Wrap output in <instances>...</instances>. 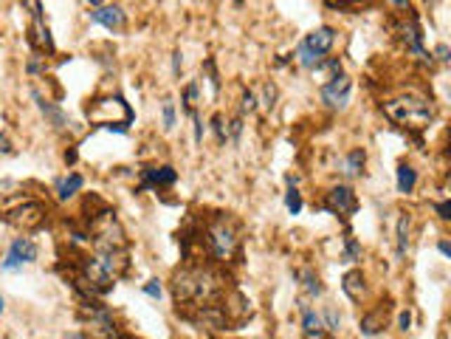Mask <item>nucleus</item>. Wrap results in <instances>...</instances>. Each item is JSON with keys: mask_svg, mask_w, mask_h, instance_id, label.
Wrapping results in <instances>:
<instances>
[{"mask_svg": "<svg viewBox=\"0 0 451 339\" xmlns=\"http://www.w3.org/2000/svg\"><path fill=\"white\" fill-rule=\"evenodd\" d=\"M437 60H448V46H437Z\"/></svg>", "mask_w": 451, "mask_h": 339, "instance_id": "58836bf2", "label": "nucleus"}, {"mask_svg": "<svg viewBox=\"0 0 451 339\" xmlns=\"http://www.w3.org/2000/svg\"><path fill=\"white\" fill-rule=\"evenodd\" d=\"M32 99L37 102V108H40V113L48 119V124H54L57 130H68V124H71V122H68V116H65L57 105H51V102H48L37 88H32Z\"/></svg>", "mask_w": 451, "mask_h": 339, "instance_id": "9b49d317", "label": "nucleus"}, {"mask_svg": "<svg viewBox=\"0 0 451 339\" xmlns=\"http://www.w3.org/2000/svg\"><path fill=\"white\" fill-rule=\"evenodd\" d=\"M209 249L217 260H229L237 249V232L232 224L226 221H217L211 229H209Z\"/></svg>", "mask_w": 451, "mask_h": 339, "instance_id": "39448f33", "label": "nucleus"}, {"mask_svg": "<svg viewBox=\"0 0 451 339\" xmlns=\"http://www.w3.org/2000/svg\"><path fill=\"white\" fill-rule=\"evenodd\" d=\"M91 20L110 32H119L124 26V12L119 6H96V12H91Z\"/></svg>", "mask_w": 451, "mask_h": 339, "instance_id": "f8f14e48", "label": "nucleus"}, {"mask_svg": "<svg viewBox=\"0 0 451 339\" xmlns=\"http://www.w3.org/2000/svg\"><path fill=\"white\" fill-rule=\"evenodd\" d=\"M341 288H344V294H347L350 300H361V294H364V277H361V271H350V274H344Z\"/></svg>", "mask_w": 451, "mask_h": 339, "instance_id": "f3484780", "label": "nucleus"}, {"mask_svg": "<svg viewBox=\"0 0 451 339\" xmlns=\"http://www.w3.org/2000/svg\"><path fill=\"white\" fill-rule=\"evenodd\" d=\"M355 207H358V201H355V193L350 190V187H333L330 193H327V198H325V210L327 212H333V215H341V218H350L353 212H355Z\"/></svg>", "mask_w": 451, "mask_h": 339, "instance_id": "6e6552de", "label": "nucleus"}, {"mask_svg": "<svg viewBox=\"0 0 451 339\" xmlns=\"http://www.w3.org/2000/svg\"><path fill=\"white\" fill-rule=\"evenodd\" d=\"M274 99H277V88H274V85H266V102H263V105H266L268 110L274 108Z\"/></svg>", "mask_w": 451, "mask_h": 339, "instance_id": "c85d7f7f", "label": "nucleus"}, {"mask_svg": "<svg viewBox=\"0 0 451 339\" xmlns=\"http://www.w3.org/2000/svg\"><path fill=\"white\" fill-rule=\"evenodd\" d=\"M440 252H443V255H445V257H448V255H451V246H448V241H440Z\"/></svg>", "mask_w": 451, "mask_h": 339, "instance_id": "ea45409f", "label": "nucleus"}, {"mask_svg": "<svg viewBox=\"0 0 451 339\" xmlns=\"http://www.w3.org/2000/svg\"><path fill=\"white\" fill-rule=\"evenodd\" d=\"M175 170L172 167H150V170H144V187L150 190V187H169V184H175Z\"/></svg>", "mask_w": 451, "mask_h": 339, "instance_id": "ddd939ff", "label": "nucleus"}, {"mask_svg": "<svg viewBox=\"0 0 451 339\" xmlns=\"http://www.w3.org/2000/svg\"><path fill=\"white\" fill-rule=\"evenodd\" d=\"M254 108H257V96L249 91V94L243 96V110H254Z\"/></svg>", "mask_w": 451, "mask_h": 339, "instance_id": "7c9ffc66", "label": "nucleus"}, {"mask_svg": "<svg viewBox=\"0 0 451 339\" xmlns=\"http://www.w3.org/2000/svg\"><path fill=\"white\" fill-rule=\"evenodd\" d=\"M68 339H85V336H79V333H71V336H68Z\"/></svg>", "mask_w": 451, "mask_h": 339, "instance_id": "37998d69", "label": "nucleus"}, {"mask_svg": "<svg viewBox=\"0 0 451 339\" xmlns=\"http://www.w3.org/2000/svg\"><path fill=\"white\" fill-rule=\"evenodd\" d=\"M361 167H364V150H353V153L347 155V170H344V173H347V176H358Z\"/></svg>", "mask_w": 451, "mask_h": 339, "instance_id": "412c9836", "label": "nucleus"}, {"mask_svg": "<svg viewBox=\"0 0 451 339\" xmlns=\"http://www.w3.org/2000/svg\"><path fill=\"white\" fill-rule=\"evenodd\" d=\"M82 319H85V325H88V331H91V339H119V336H116V325H113L110 314H107L102 305L85 302V305H82Z\"/></svg>", "mask_w": 451, "mask_h": 339, "instance_id": "20e7f679", "label": "nucleus"}, {"mask_svg": "<svg viewBox=\"0 0 451 339\" xmlns=\"http://www.w3.org/2000/svg\"><path fill=\"white\" fill-rule=\"evenodd\" d=\"M37 260V246H34V241L32 238H15L12 241V246H9V255H6V260H4V271H18V269H23V266H29V263H34Z\"/></svg>", "mask_w": 451, "mask_h": 339, "instance_id": "423d86ee", "label": "nucleus"}, {"mask_svg": "<svg viewBox=\"0 0 451 339\" xmlns=\"http://www.w3.org/2000/svg\"><path fill=\"white\" fill-rule=\"evenodd\" d=\"M0 153H12V144H9V136L0 133Z\"/></svg>", "mask_w": 451, "mask_h": 339, "instance_id": "c9c22d12", "label": "nucleus"}, {"mask_svg": "<svg viewBox=\"0 0 451 339\" xmlns=\"http://www.w3.org/2000/svg\"><path fill=\"white\" fill-rule=\"evenodd\" d=\"M384 311H375V314H367L364 319H361V333H367V336H375L381 328H384Z\"/></svg>", "mask_w": 451, "mask_h": 339, "instance_id": "6ab92c4d", "label": "nucleus"}, {"mask_svg": "<svg viewBox=\"0 0 451 339\" xmlns=\"http://www.w3.org/2000/svg\"><path fill=\"white\" fill-rule=\"evenodd\" d=\"M305 288H308L311 297H319V294H322V283H319V277H316L313 271H305Z\"/></svg>", "mask_w": 451, "mask_h": 339, "instance_id": "b1692460", "label": "nucleus"}, {"mask_svg": "<svg viewBox=\"0 0 451 339\" xmlns=\"http://www.w3.org/2000/svg\"><path fill=\"white\" fill-rule=\"evenodd\" d=\"M214 130H217L220 141H226V127H223V119H220V116H214Z\"/></svg>", "mask_w": 451, "mask_h": 339, "instance_id": "f704fd0d", "label": "nucleus"}, {"mask_svg": "<svg viewBox=\"0 0 451 339\" xmlns=\"http://www.w3.org/2000/svg\"><path fill=\"white\" fill-rule=\"evenodd\" d=\"M43 215H46V207H43V204H37V201H23L18 210L9 212V224L23 226V229H32V226H37V224L43 221Z\"/></svg>", "mask_w": 451, "mask_h": 339, "instance_id": "1a4fd4ad", "label": "nucleus"}, {"mask_svg": "<svg viewBox=\"0 0 451 339\" xmlns=\"http://www.w3.org/2000/svg\"><path fill=\"white\" fill-rule=\"evenodd\" d=\"M88 119L102 124V127H107V130L124 133L127 124L133 122V110H130V105L122 96H107V99H96L88 108Z\"/></svg>", "mask_w": 451, "mask_h": 339, "instance_id": "7ed1b4c3", "label": "nucleus"}, {"mask_svg": "<svg viewBox=\"0 0 451 339\" xmlns=\"http://www.w3.org/2000/svg\"><path fill=\"white\" fill-rule=\"evenodd\" d=\"M414 184H417V173L409 167V164H400L398 167V193H412L414 190Z\"/></svg>", "mask_w": 451, "mask_h": 339, "instance_id": "a211bd4d", "label": "nucleus"}, {"mask_svg": "<svg viewBox=\"0 0 451 339\" xmlns=\"http://www.w3.org/2000/svg\"><path fill=\"white\" fill-rule=\"evenodd\" d=\"M79 190H82V176H79V173H71V176H65V179L57 181V198H60V201L74 198Z\"/></svg>", "mask_w": 451, "mask_h": 339, "instance_id": "2eb2a0df", "label": "nucleus"}, {"mask_svg": "<svg viewBox=\"0 0 451 339\" xmlns=\"http://www.w3.org/2000/svg\"><path fill=\"white\" fill-rule=\"evenodd\" d=\"M285 207H288V212L291 215H299V210H302V196H299V190H288V196H285Z\"/></svg>", "mask_w": 451, "mask_h": 339, "instance_id": "4be33fe9", "label": "nucleus"}, {"mask_svg": "<svg viewBox=\"0 0 451 339\" xmlns=\"http://www.w3.org/2000/svg\"><path fill=\"white\" fill-rule=\"evenodd\" d=\"M23 6L29 9V15H32V20H37V18H43V6H40V0H23Z\"/></svg>", "mask_w": 451, "mask_h": 339, "instance_id": "cd10ccee", "label": "nucleus"}, {"mask_svg": "<svg viewBox=\"0 0 451 339\" xmlns=\"http://www.w3.org/2000/svg\"><path fill=\"white\" fill-rule=\"evenodd\" d=\"M437 215H440L443 221H448V218H451V204H448V201H443V204H437Z\"/></svg>", "mask_w": 451, "mask_h": 339, "instance_id": "473e14b6", "label": "nucleus"}, {"mask_svg": "<svg viewBox=\"0 0 451 339\" xmlns=\"http://www.w3.org/2000/svg\"><path fill=\"white\" fill-rule=\"evenodd\" d=\"M322 322H325V331H339L341 316H339V311H336V308H327V311H325V316H322Z\"/></svg>", "mask_w": 451, "mask_h": 339, "instance_id": "5701e85b", "label": "nucleus"}, {"mask_svg": "<svg viewBox=\"0 0 451 339\" xmlns=\"http://www.w3.org/2000/svg\"><path fill=\"white\" fill-rule=\"evenodd\" d=\"M392 6H409V0H389Z\"/></svg>", "mask_w": 451, "mask_h": 339, "instance_id": "a19ab883", "label": "nucleus"}, {"mask_svg": "<svg viewBox=\"0 0 451 339\" xmlns=\"http://www.w3.org/2000/svg\"><path fill=\"white\" fill-rule=\"evenodd\" d=\"M172 288L178 302H209L220 291V280L206 269H186L175 274Z\"/></svg>", "mask_w": 451, "mask_h": 339, "instance_id": "f257e3e1", "label": "nucleus"}, {"mask_svg": "<svg viewBox=\"0 0 451 339\" xmlns=\"http://www.w3.org/2000/svg\"><path fill=\"white\" fill-rule=\"evenodd\" d=\"M429 4H437V0H429Z\"/></svg>", "mask_w": 451, "mask_h": 339, "instance_id": "a18cd8bd", "label": "nucleus"}, {"mask_svg": "<svg viewBox=\"0 0 451 339\" xmlns=\"http://www.w3.org/2000/svg\"><path fill=\"white\" fill-rule=\"evenodd\" d=\"M398 322H400V331H409V325H412V314H409V311H400V319H398Z\"/></svg>", "mask_w": 451, "mask_h": 339, "instance_id": "72a5a7b5", "label": "nucleus"}, {"mask_svg": "<svg viewBox=\"0 0 451 339\" xmlns=\"http://www.w3.org/2000/svg\"><path fill=\"white\" fill-rule=\"evenodd\" d=\"M164 127L166 130H172L175 127V105H172V99H164Z\"/></svg>", "mask_w": 451, "mask_h": 339, "instance_id": "393cba45", "label": "nucleus"}, {"mask_svg": "<svg viewBox=\"0 0 451 339\" xmlns=\"http://www.w3.org/2000/svg\"><path fill=\"white\" fill-rule=\"evenodd\" d=\"M195 99H197V88H195V85H189V88L183 91V105H186V110H189V113H195Z\"/></svg>", "mask_w": 451, "mask_h": 339, "instance_id": "a878e982", "label": "nucleus"}, {"mask_svg": "<svg viewBox=\"0 0 451 339\" xmlns=\"http://www.w3.org/2000/svg\"><path fill=\"white\" fill-rule=\"evenodd\" d=\"M403 40H406V49H409L412 54H417L420 60H429V54H426L423 46H420V29H417V20H414V18H409V23L403 26Z\"/></svg>", "mask_w": 451, "mask_h": 339, "instance_id": "4468645a", "label": "nucleus"}, {"mask_svg": "<svg viewBox=\"0 0 451 339\" xmlns=\"http://www.w3.org/2000/svg\"><path fill=\"white\" fill-rule=\"evenodd\" d=\"M384 113L395 124L409 127V130H423L431 122V105L423 96H398V99H389V102H384Z\"/></svg>", "mask_w": 451, "mask_h": 339, "instance_id": "f03ea898", "label": "nucleus"}, {"mask_svg": "<svg viewBox=\"0 0 451 339\" xmlns=\"http://www.w3.org/2000/svg\"><path fill=\"white\" fill-rule=\"evenodd\" d=\"M144 291H147L152 300H158V297H161V286H158V280H150V283L144 286Z\"/></svg>", "mask_w": 451, "mask_h": 339, "instance_id": "c756f323", "label": "nucleus"}, {"mask_svg": "<svg viewBox=\"0 0 451 339\" xmlns=\"http://www.w3.org/2000/svg\"><path fill=\"white\" fill-rule=\"evenodd\" d=\"M358 255H361V249H358V243H355L353 238H347V249H344V260H347V263H353V260H355Z\"/></svg>", "mask_w": 451, "mask_h": 339, "instance_id": "bb28decb", "label": "nucleus"}, {"mask_svg": "<svg viewBox=\"0 0 451 339\" xmlns=\"http://www.w3.org/2000/svg\"><path fill=\"white\" fill-rule=\"evenodd\" d=\"M88 4H93V6H102V4H105V0H88Z\"/></svg>", "mask_w": 451, "mask_h": 339, "instance_id": "79ce46f5", "label": "nucleus"}, {"mask_svg": "<svg viewBox=\"0 0 451 339\" xmlns=\"http://www.w3.org/2000/svg\"><path fill=\"white\" fill-rule=\"evenodd\" d=\"M330 6H350V4H358V0H327Z\"/></svg>", "mask_w": 451, "mask_h": 339, "instance_id": "4c0bfd02", "label": "nucleus"}, {"mask_svg": "<svg viewBox=\"0 0 451 339\" xmlns=\"http://www.w3.org/2000/svg\"><path fill=\"white\" fill-rule=\"evenodd\" d=\"M409 249V215H400L398 221V257H403Z\"/></svg>", "mask_w": 451, "mask_h": 339, "instance_id": "aec40b11", "label": "nucleus"}, {"mask_svg": "<svg viewBox=\"0 0 451 339\" xmlns=\"http://www.w3.org/2000/svg\"><path fill=\"white\" fill-rule=\"evenodd\" d=\"M172 71H175V74H181V51H175V54H172Z\"/></svg>", "mask_w": 451, "mask_h": 339, "instance_id": "e433bc0d", "label": "nucleus"}, {"mask_svg": "<svg viewBox=\"0 0 451 339\" xmlns=\"http://www.w3.org/2000/svg\"><path fill=\"white\" fill-rule=\"evenodd\" d=\"M333 43H336V32L330 29V26H322V29H316V32H311L305 40H302V46L308 49V51H313V54H319V57H325L330 49H333Z\"/></svg>", "mask_w": 451, "mask_h": 339, "instance_id": "9d476101", "label": "nucleus"}, {"mask_svg": "<svg viewBox=\"0 0 451 339\" xmlns=\"http://www.w3.org/2000/svg\"><path fill=\"white\" fill-rule=\"evenodd\" d=\"M192 119H195V141L200 144L203 141V122L197 119V113H192Z\"/></svg>", "mask_w": 451, "mask_h": 339, "instance_id": "2f4dec72", "label": "nucleus"}, {"mask_svg": "<svg viewBox=\"0 0 451 339\" xmlns=\"http://www.w3.org/2000/svg\"><path fill=\"white\" fill-rule=\"evenodd\" d=\"M302 311H305V316H302V325H305V333H308L311 339H319V336L325 333V322H322V316H319L316 311H311V308H305V305H302Z\"/></svg>", "mask_w": 451, "mask_h": 339, "instance_id": "dca6fc26", "label": "nucleus"}, {"mask_svg": "<svg viewBox=\"0 0 451 339\" xmlns=\"http://www.w3.org/2000/svg\"><path fill=\"white\" fill-rule=\"evenodd\" d=\"M350 91H353L350 77L336 74L333 79H327V82L322 85V102H325L327 108H333V110H341V108H347V102H350Z\"/></svg>", "mask_w": 451, "mask_h": 339, "instance_id": "0eeeda50", "label": "nucleus"}, {"mask_svg": "<svg viewBox=\"0 0 451 339\" xmlns=\"http://www.w3.org/2000/svg\"><path fill=\"white\" fill-rule=\"evenodd\" d=\"M0 314H4V297H0Z\"/></svg>", "mask_w": 451, "mask_h": 339, "instance_id": "c03bdc74", "label": "nucleus"}]
</instances>
